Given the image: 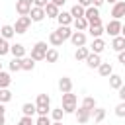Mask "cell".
Segmentation results:
<instances>
[{"label":"cell","instance_id":"1","mask_svg":"<svg viewBox=\"0 0 125 125\" xmlns=\"http://www.w3.org/2000/svg\"><path fill=\"white\" fill-rule=\"evenodd\" d=\"M49 111H51V98H49V94H37L35 113L37 115H49Z\"/></svg>","mask_w":125,"mask_h":125},{"label":"cell","instance_id":"2","mask_svg":"<svg viewBox=\"0 0 125 125\" xmlns=\"http://www.w3.org/2000/svg\"><path fill=\"white\" fill-rule=\"evenodd\" d=\"M62 96V111L64 113H74L76 111V104H78V98H76V94H72V92H64V94H61Z\"/></svg>","mask_w":125,"mask_h":125},{"label":"cell","instance_id":"3","mask_svg":"<svg viewBox=\"0 0 125 125\" xmlns=\"http://www.w3.org/2000/svg\"><path fill=\"white\" fill-rule=\"evenodd\" d=\"M84 18L88 20V25H102L100 8H96V6H88V8L84 10Z\"/></svg>","mask_w":125,"mask_h":125},{"label":"cell","instance_id":"4","mask_svg":"<svg viewBox=\"0 0 125 125\" xmlns=\"http://www.w3.org/2000/svg\"><path fill=\"white\" fill-rule=\"evenodd\" d=\"M47 49H49V47H47L45 41H37V43L31 47V55H29V57H31L35 62H37V61H45V53H47Z\"/></svg>","mask_w":125,"mask_h":125},{"label":"cell","instance_id":"5","mask_svg":"<svg viewBox=\"0 0 125 125\" xmlns=\"http://www.w3.org/2000/svg\"><path fill=\"white\" fill-rule=\"evenodd\" d=\"M29 25H31V18H29V16H20V18L16 20V23H14V31H16L18 35H23V33L29 29Z\"/></svg>","mask_w":125,"mask_h":125},{"label":"cell","instance_id":"6","mask_svg":"<svg viewBox=\"0 0 125 125\" xmlns=\"http://www.w3.org/2000/svg\"><path fill=\"white\" fill-rule=\"evenodd\" d=\"M121 25H123L121 20H111V21H107V25L104 29L109 37H117V35H121Z\"/></svg>","mask_w":125,"mask_h":125},{"label":"cell","instance_id":"7","mask_svg":"<svg viewBox=\"0 0 125 125\" xmlns=\"http://www.w3.org/2000/svg\"><path fill=\"white\" fill-rule=\"evenodd\" d=\"M74 115H76V121L80 123V125H84V123H88L90 119H92V109H86V107H76V111H74Z\"/></svg>","mask_w":125,"mask_h":125},{"label":"cell","instance_id":"8","mask_svg":"<svg viewBox=\"0 0 125 125\" xmlns=\"http://www.w3.org/2000/svg\"><path fill=\"white\" fill-rule=\"evenodd\" d=\"M86 41H88L86 31H72V35H70V43H72L74 47H84Z\"/></svg>","mask_w":125,"mask_h":125},{"label":"cell","instance_id":"9","mask_svg":"<svg viewBox=\"0 0 125 125\" xmlns=\"http://www.w3.org/2000/svg\"><path fill=\"white\" fill-rule=\"evenodd\" d=\"M31 8H33V0H18L16 2V12L20 16H29Z\"/></svg>","mask_w":125,"mask_h":125},{"label":"cell","instance_id":"10","mask_svg":"<svg viewBox=\"0 0 125 125\" xmlns=\"http://www.w3.org/2000/svg\"><path fill=\"white\" fill-rule=\"evenodd\" d=\"M111 18H113V20L125 18V2H123V0H117V2L113 4V8H111Z\"/></svg>","mask_w":125,"mask_h":125},{"label":"cell","instance_id":"11","mask_svg":"<svg viewBox=\"0 0 125 125\" xmlns=\"http://www.w3.org/2000/svg\"><path fill=\"white\" fill-rule=\"evenodd\" d=\"M29 18H31V21H43V20H45V8L33 6V8L29 10Z\"/></svg>","mask_w":125,"mask_h":125},{"label":"cell","instance_id":"12","mask_svg":"<svg viewBox=\"0 0 125 125\" xmlns=\"http://www.w3.org/2000/svg\"><path fill=\"white\" fill-rule=\"evenodd\" d=\"M104 49H105V41H104L102 37H94V41H92V45H90V51H92V53L102 55V53H104Z\"/></svg>","mask_w":125,"mask_h":125},{"label":"cell","instance_id":"13","mask_svg":"<svg viewBox=\"0 0 125 125\" xmlns=\"http://www.w3.org/2000/svg\"><path fill=\"white\" fill-rule=\"evenodd\" d=\"M59 90H61V94H64V92H72V78H68V76H61V78H59Z\"/></svg>","mask_w":125,"mask_h":125},{"label":"cell","instance_id":"14","mask_svg":"<svg viewBox=\"0 0 125 125\" xmlns=\"http://www.w3.org/2000/svg\"><path fill=\"white\" fill-rule=\"evenodd\" d=\"M100 62H102L100 55H98V53H92V51H90V55L86 57V66H88V68H98V66H100Z\"/></svg>","mask_w":125,"mask_h":125},{"label":"cell","instance_id":"15","mask_svg":"<svg viewBox=\"0 0 125 125\" xmlns=\"http://www.w3.org/2000/svg\"><path fill=\"white\" fill-rule=\"evenodd\" d=\"M111 49H113L115 53H119V51H125V37H123V35L111 37Z\"/></svg>","mask_w":125,"mask_h":125},{"label":"cell","instance_id":"16","mask_svg":"<svg viewBox=\"0 0 125 125\" xmlns=\"http://www.w3.org/2000/svg\"><path fill=\"white\" fill-rule=\"evenodd\" d=\"M72 16H70V12H59V16H57V21H59V25H72Z\"/></svg>","mask_w":125,"mask_h":125},{"label":"cell","instance_id":"17","mask_svg":"<svg viewBox=\"0 0 125 125\" xmlns=\"http://www.w3.org/2000/svg\"><path fill=\"white\" fill-rule=\"evenodd\" d=\"M59 12H61V8H59L57 4H53V2H49V4L45 6V16H47V18H53V20H57Z\"/></svg>","mask_w":125,"mask_h":125},{"label":"cell","instance_id":"18","mask_svg":"<svg viewBox=\"0 0 125 125\" xmlns=\"http://www.w3.org/2000/svg\"><path fill=\"white\" fill-rule=\"evenodd\" d=\"M10 53L16 59H21V57H25V47L21 43H14V45H10Z\"/></svg>","mask_w":125,"mask_h":125},{"label":"cell","instance_id":"19","mask_svg":"<svg viewBox=\"0 0 125 125\" xmlns=\"http://www.w3.org/2000/svg\"><path fill=\"white\" fill-rule=\"evenodd\" d=\"M98 72H100V76H104V78H107L109 74H113V66H111V62H100Z\"/></svg>","mask_w":125,"mask_h":125},{"label":"cell","instance_id":"20","mask_svg":"<svg viewBox=\"0 0 125 125\" xmlns=\"http://www.w3.org/2000/svg\"><path fill=\"white\" fill-rule=\"evenodd\" d=\"M72 25H74V29L76 31H86L88 29V20L82 16V18H76V20H72Z\"/></svg>","mask_w":125,"mask_h":125},{"label":"cell","instance_id":"21","mask_svg":"<svg viewBox=\"0 0 125 125\" xmlns=\"http://www.w3.org/2000/svg\"><path fill=\"white\" fill-rule=\"evenodd\" d=\"M90 55V47H76V51H74V59L76 61H86V57Z\"/></svg>","mask_w":125,"mask_h":125},{"label":"cell","instance_id":"22","mask_svg":"<svg viewBox=\"0 0 125 125\" xmlns=\"http://www.w3.org/2000/svg\"><path fill=\"white\" fill-rule=\"evenodd\" d=\"M0 35H2L4 39H12V37L16 35V31H14V25H10V23L2 25V27H0Z\"/></svg>","mask_w":125,"mask_h":125},{"label":"cell","instance_id":"23","mask_svg":"<svg viewBox=\"0 0 125 125\" xmlns=\"http://www.w3.org/2000/svg\"><path fill=\"white\" fill-rule=\"evenodd\" d=\"M49 43H51L53 47H61L64 41H62V37L59 35V31L55 29V31H51V33H49Z\"/></svg>","mask_w":125,"mask_h":125},{"label":"cell","instance_id":"24","mask_svg":"<svg viewBox=\"0 0 125 125\" xmlns=\"http://www.w3.org/2000/svg\"><path fill=\"white\" fill-rule=\"evenodd\" d=\"M33 68H35V61H33L31 57H21V70L31 72Z\"/></svg>","mask_w":125,"mask_h":125},{"label":"cell","instance_id":"25","mask_svg":"<svg viewBox=\"0 0 125 125\" xmlns=\"http://www.w3.org/2000/svg\"><path fill=\"white\" fill-rule=\"evenodd\" d=\"M107 78H109V88H113V90H119V88H121L123 78H121L119 74H109Z\"/></svg>","mask_w":125,"mask_h":125},{"label":"cell","instance_id":"26","mask_svg":"<svg viewBox=\"0 0 125 125\" xmlns=\"http://www.w3.org/2000/svg\"><path fill=\"white\" fill-rule=\"evenodd\" d=\"M92 37H102L104 33H105V29H104V25H88V29H86Z\"/></svg>","mask_w":125,"mask_h":125},{"label":"cell","instance_id":"27","mask_svg":"<svg viewBox=\"0 0 125 125\" xmlns=\"http://www.w3.org/2000/svg\"><path fill=\"white\" fill-rule=\"evenodd\" d=\"M45 61H47V62H57V61H59V51H57L55 47H49L47 53H45Z\"/></svg>","mask_w":125,"mask_h":125},{"label":"cell","instance_id":"28","mask_svg":"<svg viewBox=\"0 0 125 125\" xmlns=\"http://www.w3.org/2000/svg\"><path fill=\"white\" fill-rule=\"evenodd\" d=\"M92 117H94V121H96V123H102V121L105 119V109L96 105V107H94V111H92Z\"/></svg>","mask_w":125,"mask_h":125},{"label":"cell","instance_id":"29","mask_svg":"<svg viewBox=\"0 0 125 125\" xmlns=\"http://www.w3.org/2000/svg\"><path fill=\"white\" fill-rule=\"evenodd\" d=\"M84 10H86L84 6H80V4H74V6H72L68 12H70V16L76 20V18H82V16H84Z\"/></svg>","mask_w":125,"mask_h":125},{"label":"cell","instance_id":"30","mask_svg":"<svg viewBox=\"0 0 125 125\" xmlns=\"http://www.w3.org/2000/svg\"><path fill=\"white\" fill-rule=\"evenodd\" d=\"M59 35L62 37V41H66V39H70V35H72V29H70V25H59Z\"/></svg>","mask_w":125,"mask_h":125},{"label":"cell","instance_id":"31","mask_svg":"<svg viewBox=\"0 0 125 125\" xmlns=\"http://www.w3.org/2000/svg\"><path fill=\"white\" fill-rule=\"evenodd\" d=\"M10 84H12V76H10L8 72L0 70V88H8Z\"/></svg>","mask_w":125,"mask_h":125},{"label":"cell","instance_id":"32","mask_svg":"<svg viewBox=\"0 0 125 125\" xmlns=\"http://www.w3.org/2000/svg\"><path fill=\"white\" fill-rule=\"evenodd\" d=\"M21 113L23 115H29V117H33V113H35V104H23L21 105Z\"/></svg>","mask_w":125,"mask_h":125},{"label":"cell","instance_id":"33","mask_svg":"<svg viewBox=\"0 0 125 125\" xmlns=\"http://www.w3.org/2000/svg\"><path fill=\"white\" fill-rule=\"evenodd\" d=\"M10 53V43H8V39H4L2 35H0V57H4V55H8Z\"/></svg>","mask_w":125,"mask_h":125},{"label":"cell","instance_id":"34","mask_svg":"<svg viewBox=\"0 0 125 125\" xmlns=\"http://www.w3.org/2000/svg\"><path fill=\"white\" fill-rule=\"evenodd\" d=\"M82 107H86V109H92V111H94V107H96V100H94L92 96H86V98L82 100Z\"/></svg>","mask_w":125,"mask_h":125},{"label":"cell","instance_id":"35","mask_svg":"<svg viewBox=\"0 0 125 125\" xmlns=\"http://www.w3.org/2000/svg\"><path fill=\"white\" fill-rule=\"evenodd\" d=\"M10 100H12V92L8 88H0V102L2 104H8Z\"/></svg>","mask_w":125,"mask_h":125},{"label":"cell","instance_id":"36","mask_svg":"<svg viewBox=\"0 0 125 125\" xmlns=\"http://www.w3.org/2000/svg\"><path fill=\"white\" fill-rule=\"evenodd\" d=\"M8 66H10V70H12V72L21 70V59H16V57H14V59L10 61V64H8Z\"/></svg>","mask_w":125,"mask_h":125},{"label":"cell","instance_id":"37","mask_svg":"<svg viewBox=\"0 0 125 125\" xmlns=\"http://www.w3.org/2000/svg\"><path fill=\"white\" fill-rule=\"evenodd\" d=\"M62 115H64L62 107H55V109H51V117H53V121H62Z\"/></svg>","mask_w":125,"mask_h":125},{"label":"cell","instance_id":"38","mask_svg":"<svg viewBox=\"0 0 125 125\" xmlns=\"http://www.w3.org/2000/svg\"><path fill=\"white\" fill-rule=\"evenodd\" d=\"M115 115L117 117H125V102H119L115 105Z\"/></svg>","mask_w":125,"mask_h":125},{"label":"cell","instance_id":"39","mask_svg":"<svg viewBox=\"0 0 125 125\" xmlns=\"http://www.w3.org/2000/svg\"><path fill=\"white\" fill-rule=\"evenodd\" d=\"M35 125H51L49 115H39V117H37V121H35Z\"/></svg>","mask_w":125,"mask_h":125},{"label":"cell","instance_id":"40","mask_svg":"<svg viewBox=\"0 0 125 125\" xmlns=\"http://www.w3.org/2000/svg\"><path fill=\"white\" fill-rule=\"evenodd\" d=\"M16 125H35V123H33V119H31L29 115H23V117H21Z\"/></svg>","mask_w":125,"mask_h":125},{"label":"cell","instance_id":"41","mask_svg":"<svg viewBox=\"0 0 125 125\" xmlns=\"http://www.w3.org/2000/svg\"><path fill=\"white\" fill-rule=\"evenodd\" d=\"M49 2H51V0H33V6H37V8H45Z\"/></svg>","mask_w":125,"mask_h":125},{"label":"cell","instance_id":"42","mask_svg":"<svg viewBox=\"0 0 125 125\" xmlns=\"http://www.w3.org/2000/svg\"><path fill=\"white\" fill-rule=\"evenodd\" d=\"M117 96H119V100H121V102H125V82H123V84H121V88L117 90Z\"/></svg>","mask_w":125,"mask_h":125},{"label":"cell","instance_id":"43","mask_svg":"<svg viewBox=\"0 0 125 125\" xmlns=\"http://www.w3.org/2000/svg\"><path fill=\"white\" fill-rule=\"evenodd\" d=\"M117 61L125 66V51H119V53H117Z\"/></svg>","mask_w":125,"mask_h":125},{"label":"cell","instance_id":"44","mask_svg":"<svg viewBox=\"0 0 125 125\" xmlns=\"http://www.w3.org/2000/svg\"><path fill=\"white\" fill-rule=\"evenodd\" d=\"M76 4H80V6H84V8H88V6H92V0H78Z\"/></svg>","mask_w":125,"mask_h":125},{"label":"cell","instance_id":"45","mask_svg":"<svg viewBox=\"0 0 125 125\" xmlns=\"http://www.w3.org/2000/svg\"><path fill=\"white\" fill-rule=\"evenodd\" d=\"M105 0H92V6H96V8H100L102 4H104Z\"/></svg>","mask_w":125,"mask_h":125},{"label":"cell","instance_id":"46","mask_svg":"<svg viewBox=\"0 0 125 125\" xmlns=\"http://www.w3.org/2000/svg\"><path fill=\"white\" fill-rule=\"evenodd\" d=\"M51 2H53V4H57V6L61 8V6H64V2H66V0H51Z\"/></svg>","mask_w":125,"mask_h":125},{"label":"cell","instance_id":"47","mask_svg":"<svg viewBox=\"0 0 125 125\" xmlns=\"http://www.w3.org/2000/svg\"><path fill=\"white\" fill-rule=\"evenodd\" d=\"M4 113H6V105L0 102V115H4Z\"/></svg>","mask_w":125,"mask_h":125},{"label":"cell","instance_id":"48","mask_svg":"<svg viewBox=\"0 0 125 125\" xmlns=\"http://www.w3.org/2000/svg\"><path fill=\"white\" fill-rule=\"evenodd\" d=\"M0 125H6V117L4 115H0Z\"/></svg>","mask_w":125,"mask_h":125},{"label":"cell","instance_id":"49","mask_svg":"<svg viewBox=\"0 0 125 125\" xmlns=\"http://www.w3.org/2000/svg\"><path fill=\"white\" fill-rule=\"evenodd\" d=\"M121 35L125 37V25H121Z\"/></svg>","mask_w":125,"mask_h":125},{"label":"cell","instance_id":"50","mask_svg":"<svg viewBox=\"0 0 125 125\" xmlns=\"http://www.w3.org/2000/svg\"><path fill=\"white\" fill-rule=\"evenodd\" d=\"M51 125H62V121H53Z\"/></svg>","mask_w":125,"mask_h":125},{"label":"cell","instance_id":"51","mask_svg":"<svg viewBox=\"0 0 125 125\" xmlns=\"http://www.w3.org/2000/svg\"><path fill=\"white\" fill-rule=\"evenodd\" d=\"M105 2H109V4H115V2H117V0H105Z\"/></svg>","mask_w":125,"mask_h":125},{"label":"cell","instance_id":"52","mask_svg":"<svg viewBox=\"0 0 125 125\" xmlns=\"http://www.w3.org/2000/svg\"><path fill=\"white\" fill-rule=\"evenodd\" d=\"M0 70H2V62H0Z\"/></svg>","mask_w":125,"mask_h":125}]
</instances>
